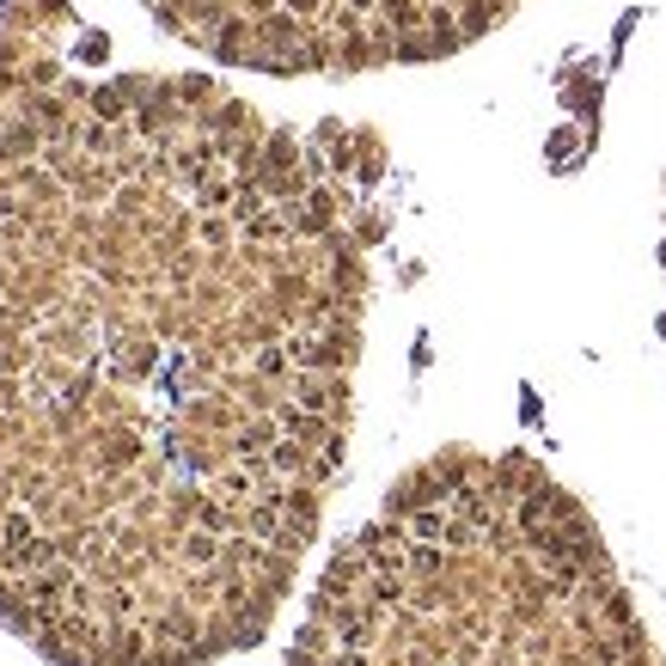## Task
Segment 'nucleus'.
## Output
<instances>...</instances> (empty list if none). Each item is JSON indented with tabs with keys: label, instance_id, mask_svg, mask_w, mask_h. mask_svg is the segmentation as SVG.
<instances>
[{
	"label": "nucleus",
	"instance_id": "nucleus-1",
	"mask_svg": "<svg viewBox=\"0 0 666 666\" xmlns=\"http://www.w3.org/2000/svg\"><path fill=\"white\" fill-rule=\"evenodd\" d=\"M49 7L0 19V623L49 666H215L349 459L379 141L74 74Z\"/></svg>",
	"mask_w": 666,
	"mask_h": 666
},
{
	"label": "nucleus",
	"instance_id": "nucleus-2",
	"mask_svg": "<svg viewBox=\"0 0 666 666\" xmlns=\"http://www.w3.org/2000/svg\"><path fill=\"white\" fill-rule=\"evenodd\" d=\"M281 666H666L593 513L532 452L410 465L325 562Z\"/></svg>",
	"mask_w": 666,
	"mask_h": 666
},
{
	"label": "nucleus",
	"instance_id": "nucleus-3",
	"mask_svg": "<svg viewBox=\"0 0 666 666\" xmlns=\"http://www.w3.org/2000/svg\"><path fill=\"white\" fill-rule=\"evenodd\" d=\"M178 44L251 74H373L459 56L526 0H141Z\"/></svg>",
	"mask_w": 666,
	"mask_h": 666
}]
</instances>
